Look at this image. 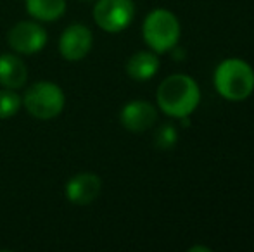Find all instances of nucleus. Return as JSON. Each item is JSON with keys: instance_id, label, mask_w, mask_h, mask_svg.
Here are the masks:
<instances>
[{"instance_id": "obj_1", "label": "nucleus", "mask_w": 254, "mask_h": 252, "mask_svg": "<svg viewBox=\"0 0 254 252\" xmlns=\"http://www.w3.org/2000/svg\"><path fill=\"white\" fill-rule=\"evenodd\" d=\"M157 105L170 118H184L195 111L201 101L199 87L190 76L171 74L161 81L157 88Z\"/></svg>"}, {"instance_id": "obj_2", "label": "nucleus", "mask_w": 254, "mask_h": 252, "mask_svg": "<svg viewBox=\"0 0 254 252\" xmlns=\"http://www.w3.org/2000/svg\"><path fill=\"white\" fill-rule=\"evenodd\" d=\"M214 88L227 101H244L254 90L253 67L242 59H225L214 71Z\"/></svg>"}, {"instance_id": "obj_3", "label": "nucleus", "mask_w": 254, "mask_h": 252, "mask_svg": "<svg viewBox=\"0 0 254 252\" xmlns=\"http://www.w3.org/2000/svg\"><path fill=\"white\" fill-rule=\"evenodd\" d=\"M66 95L54 81H37L23 95V107L40 121L54 119L64 111Z\"/></svg>"}, {"instance_id": "obj_4", "label": "nucleus", "mask_w": 254, "mask_h": 252, "mask_svg": "<svg viewBox=\"0 0 254 252\" xmlns=\"http://www.w3.org/2000/svg\"><path fill=\"white\" fill-rule=\"evenodd\" d=\"M145 44L156 54L170 52L180 40V23L177 16L166 9H156L147 14L142 24Z\"/></svg>"}, {"instance_id": "obj_5", "label": "nucleus", "mask_w": 254, "mask_h": 252, "mask_svg": "<svg viewBox=\"0 0 254 252\" xmlns=\"http://www.w3.org/2000/svg\"><path fill=\"white\" fill-rule=\"evenodd\" d=\"M133 17V0H95L94 21L106 33H120L127 30Z\"/></svg>"}, {"instance_id": "obj_6", "label": "nucleus", "mask_w": 254, "mask_h": 252, "mask_svg": "<svg viewBox=\"0 0 254 252\" xmlns=\"http://www.w3.org/2000/svg\"><path fill=\"white\" fill-rule=\"evenodd\" d=\"M49 42L45 28L38 21H21L7 33V44L17 55H33L44 50Z\"/></svg>"}, {"instance_id": "obj_7", "label": "nucleus", "mask_w": 254, "mask_h": 252, "mask_svg": "<svg viewBox=\"0 0 254 252\" xmlns=\"http://www.w3.org/2000/svg\"><path fill=\"white\" fill-rule=\"evenodd\" d=\"M92 45H94V35L90 28L80 23L69 24L59 38V52L67 62H78L85 59L92 50Z\"/></svg>"}, {"instance_id": "obj_8", "label": "nucleus", "mask_w": 254, "mask_h": 252, "mask_svg": "<svg viewBox=\"0 0 254 252\" xmlns=\"http://www.w3.org/2000/svg\"><path fill=\"white\" fill-rule=\"evenodd\" d=\"M101 189L102 180L95 173H78L67 180L64 194L71 204L88 205L99 197Z\"/></svg>"}, {"instance_id": "obj_9", "label": "nucleus", "mask_w": 254, "mask_h": 252, "mask_svg": "<svg viewBox=\"0 0 254 252\" xmlns=\"http://www.w3.org/2000/svg\"><path fill=\"white\" fill-rule=\"evenodd\" d=\"M157 119V111L151 102L145 101H131L121 109L120 121L125 130L142 133L154 126Z\"/></svg>"}, {"instance_id": "obj_10", "label": "nucleus", "mask_w": 254, "mask_h": 252, "mask_svg": "<svg viewBox=\"0 0 254 252\" xmlns=\"http://www.w3.org/2000/svg\"><path fill=\"white\" fill-rule=\"evenodd\" d=\"M28 81V66L17 54H0V87L19 90Z\"/></svg>"}, {"instance_id": "obj_11", "label": "nucleus", "mask_w": 254, "mask_h": 252, "mask_svg": "<svg viewBox=\"0 0 254 252\" xmlns=\"http://www.w3.org/2000/svg\"><path fill=\"white\" fill-rule=\"evenodd\" d=\"M159 69V57L156 52L140 50L127 61V74L135 81H147L156 76Z\"/></svg>"}, {"instance_id": "obj_12", "label": "nucleus", "mask_w": 254, "mask_h": 252, "mask_svg": "<svg viewBox=\"0 0 254 252\" xmlns=\"http://www.w3.org/2000/svg\"><path fill=\"white\" fill-rule=\"evenodd\" d=\"M66 0H24L26 12L38 23H52L64 16Z\"/></svg>"}, {"instance_id": "obj_13", "label": "nucleus", "mask_w": 254, "mask_h": 252, "mask_svg": "<svg viewBox=\"0 0 254 252\" xmlns=\"http://www.w3.org/2000/svg\"><path fill=\"white\" fill-rule=\"evenodd\" d=\"M23 107V97L12 88H0V119L14 118Z\"/></svg>"}, {"instance_id": "obj_14", "label": "nucleus", "mask_w": 254, "mask_h": 252, "mask_svg": "<svg viewBox=\"0 0 254 252\" xmlns=\"http://www.w3.org/2000/svg\"><path fill=\"white\" fill-rule=\"evenodd\" d=\"M178 140V131L173 125H163L157 128L156 135H154V144L161 151H168V149H173L177 145Z\"/></svg>"}, {"instance_id": "obj_15", "label": "nucleus", "mask_w": 254, "mask_h": 252, "mask_svg": "<svg viewBox=\"0 0 254 252\" xmlns=\"http://www.w3.org/2000/svg\"><path fill=\"white\" fill-rule=\"evenodd\" d=\"M170 52H171V55H173L175 61H184V57H185V50H184V49L178 47V44L175 45V47L171 49Z\"/></svg>"}, {"instance_id": "obj_16", "label": "nucleus", "mask_w": 254, "mask_h": 252, "mask_svg": "<svg viewBox=\"0 0 254 252\" xmlns=\"http://www.w3.org/2000/svg\"><path fill=\"white\" fill-rule=\"evenodd\" d=\"M195 251H202V252H209L211 249H209V247H202V246H197V247H190V252H195Z\"/></svg>"}, {"instance_id": "obj_17", "label": "nucleus", "mask_w": 254, "mask_h": 252, "mask_svg": "<svg viewBox=\"0 0 254 252\" xmlns=\"http://www.w3.org/2000/svg\"><path fill=\"white\" fill-rule=\"evenodd\" d=\"M81 2H94V0H81Z\"/></svg>"}]
</instances>
